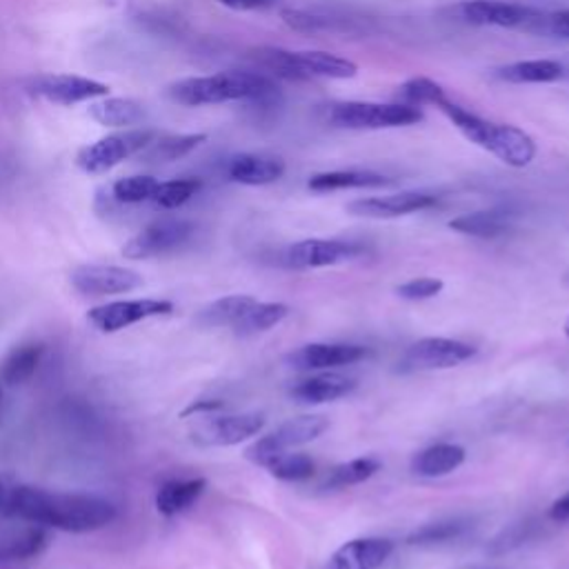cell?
<instances>
[{
	"mask_svg": "<svg viewBox=\"0 0 569 569\" xmlns=\"http://www.w3.org/2000/svg\"><path fill=\"white\" fill-rule=\"evenodd\" d=\"M6 514L19 520L70 534H89L112 525L118 516L114 503L92 494H61L21 485L10 489Z\"/></svg>",
	"mask_w": 569,
	"mask_h": 569,
	"instance_id": "1",
	"label": "cell"
},
{
	"mask_svg": "<svg viewBox=\"0 0 569 569\" xmlns=\"http://www.w3.org/2000/svg\"><path fill=\"white\" fill-rule=\"evenodd\" d=\"M167 96L185 107L232 101H247L256 107H276L281 101L276 81L263 72H221L214 76L182 78L167 87Z\"/></svg>",
	"mask_w": 569,
	"mask_h": 569,
	"instance_id": "2",
	"label": "cell"
},
{
	"mask_svg": "<svg viewBox=\"0 0 569 569\" xmlns=\"http://www.w3.org/2000/svg\"><path fill=\"white\" fill-rule=\"evenodd\" d=\"M436 109H441L470 143L494 154L500 162H505L509 167L520 169V167H527L536 158V151H538L536 140L527 131H523L514 125L485 120L478 114L470 112L467 107H463L450 98H443L436 105Z\"/></svg>",
	"mask_w": 569,
	"mask_h": 569,
	"instance_id": "3",
	"label": "cell"
},
{
	"mask_svg": "<svg viewBox=\"0 0 569 569\" xmlns=\"http://www.w3.org/2000/svg\"><path fill=\"white\" fill-rule=\"evenodd\" d=\"M263 74L287 78V81H309V78H331L347 81L358 74V65L334 56L329 52H287L281 48H261L252 52Z\"/></svg>",
	"mask_w": 569,
	"mask_h": 569,
	"instance_id": "4",
	"label": "cell"
},
{
	"mask_svg": "<svg viewBox=\"0 0 569 569\" xmlns=\"http://www.w3.org/2000/svg\"><path fill=\"white\" fill-rule=\"evenodd\" d=\"M327 120L343 129H394L419 125L423 120V112L405 103L347 101L331 105Z\"/></svg>",
	"mask_w": 569,
	"mask_h": 569,
	"instance_id": "5",
	"label": "cell"
},
{
	"mask_svg": "<svg viewBox=\"0 0 569 569\" xmlns=\"http://www.w3.org/2000/svg\"><path fill=\"white\" fill-rule=\"evenodd\" d=\"M329 428V421L320 414H305L283 423L276 432L259 439L247 447L245 456L259 467H267L276 456L303 447L316 439H320Z\"/></svg>",
	"mask_w": 569,
	"mask_h": 569,
	"instance_id": "6",
	"label": "cell"
},
{
	"mask_svg": "<svg viewBox=\"0 0 569 569\" xmlns=\"http://www.w3.org/2000/svg\"><path fill=\"white\" fill-rule=\"evenodd\" d=\"M265 428V417L247 414H201L189 428V439L201 447H232L259 436Z\"/></svg>",
	"mask_w": 569,
	"mask_h": 569,
	"instance_id": "7",
	"label": "cell"
},
{
	"mask_svg": "<svg viewBox=\"0 0 569 569\" xmlns=\"http://www.w3.org/2000/svg\"><path fill=\"white\" fill-rule=\"evenodd\" d=\"M156 140L154 129H127L120 134L105 136L78 151V167L85 173H105L123 160L145 151Z\"/></svg>",
	"mask_w": 569,
	"mask_h": 569,
	"instance_id": "8",
	"label": "cell"
},
{
	"mask_svg": "<svg viewBox=\"0 0 569 569\" xmlns=\"http://www.w3.org/2000/svg\"><path fill=\"white\" fill-rule=\"evenodd\" d=\"M194 232H197V228L189 221H180V219L156 221L125 243L123 256L129 261H147L154 256L169 254V252L182 247L189 239L194 236Z\"/></svg>",
	"mask_w": 569,
	"mask_h": 569,
	"instance_id": "9",
	"label": "cell"
},
{
	"mask_svg": "<svg viewBox=\"0 0 569 569\" xmlns=\"http://www.w3.org/2000/svg\"><path fill=\"white\" fill-rule=\"evenodd\" d=\"M454 14L459 17V21L467 25L525 30H534V25L545 17L538 10L514 3H500V0H465V3L456 6Z\"/></svg>",
	"mask_w": 569,
	"mask_h": 569,
	"instance_id": "10",
	"label": "cell"
},
{
	"mask_svg": "<svg viewBox=\"0 0 569 569\" xmlns=\"http://www.w3.org/2000/svg\"><path fill=\"white\" fill-rule=\"evenodd\" d=\"M173 305L160 298H134V301H114L98 307H92L87 320L103 334H116L140 320L169 316Z\"/></svg>",
	"mask_w": 569,
	"mask_h": 569,
	"instance_id": "11",
	"label": "cell"
},
{
	"mask_svg": "<svg viewBox=\"0 0 569 569\" xmlns=\"http://www.w3.org/2000/svg\"><path fill=\"white\" fill-rule=\"evenodd\" d=\"M476 347L463 340L430 336L414 343L405 356L403 367L412 371H434V369H452L476 356Z\"/></svg>",
	"mask_w": 569,
	"mask_h": 569,
	"instance_id": "12",
	"label": "cell"
},
{
	"mask_svg": "<svg viewBox=\"0 0 569 569\" xmlns=\"http://www.w3.org/2000/svg\"><path fill=\"white\" fill-rule=\"evenodd\" d=\"M72 287L89 298L129 294L143 287V276L118 265H81L70 274Z\"/></svg>",
	"mask_w": 569,
	"mask_h": 569,
	"instance_id": "13",
	"label": "cell"
},
{
	"mask_svg": "<svg viewBox=\"0 0 569 569\" xmlns=\"http://www.w3.org/2000/svg\"><path fill=\"white\" fill-rule=\"evenodd\" d=\"M25 89L32 96H41L50 103H59V105H76V103H85L98 96H107L109 87L85 78V76H72V74H39V76H30L25 81Z\"/></svg>",
	"mask_w": 569,
	"mask_h": 569,
	"instance_id": "14",
	"label": "cell"
},
{
	"mask_svg": "<svg viewBox=\"0 0 569 569\" xmlns=\"http://www.w3.org/2000/svg\"><path fill=\"white\" fill-rule=\"evenodd\" d=\"M365 250L349 241H336V239H307L301 243H294L285 252V263L294 270H318V267H331L347 261H354Z\"/></svg>",
	"mask_w": 569,
	"mask_h": 569,
	"instance_id": "15",
	"label": "cell"
},
{
	"mask_svg": "<svg viewBox=\"0 0 569 569\" xmlns=\"http://www.w3.org/2000/svg\"><path fill=\"white\" fill-rule=\"evenodd\" d=\"M367 356V347L347 343H312L285 356V362L301 371H323L354 365Z\"/></svg>",
	"mask_w": 569,
	"mask_h": 569,
	"instance_id": "16",
	"label": "cell"
},
{
	"mask_svg": "<svg viewBox=\"0 0 569 569\" xmlns=\"http://www.w3.org/2000/svg\"><path fill=\"white\" fill-rule=\"evenodd\" d=\"M436 206V197L425 192H401L390 197L360 199L347 206V212L360 219H399Z\"/></svg>",
	"mask_w": 569,
	"mask_h": 569,
	"instance_id": "17",
	"label": "cell"
},
{
	"mask_svg": "<svg viewBox=\"0 0 569 569\" xmlns=\"http://www.w3.org/2000/svg\"><path fill=\"white\" fill-rule=\"evenodd\" d=\"M392 554L394 542L388 538H354L329 556L325 569H381Z\"/></svg>",
	"mask_w": 569,
	"mask_h": 569,
	"instance_id": "18",
	"label": "cell"
},
{
	"mask_svg": "<svg viewBox=\"0 0 569 569\" xmlns=\"http://www.w3.org/2000/svg\"><path fill=\"white\" fill-rule=\"evenodd\" d=\"M356 388L358 383L354 378L327 371V373L305 378V381H298L289 390V397L303 405H323V403H334L349 397Z\"/></svg>",
	"mask_w": 569,
	"mask_h": 569,
	"instance_id": "19",
	"label": "cell"
},
{
	"mask_svg": "<svg viewBox=\"0 0 569 569\" xmlns=\"http://www.w3.org/2000/svg\"><path fill=\"white\" fill-rule=\"evenodd\" d=\"M285 173V160L267 154H236L228 162V176L234 182L261 187L272 185Z\"/></svg>",
	"mask_w": 569,
	"mask_h": 569,
	"instance_id": "20",
	"label": "cell"
},
{
	"mask_svg": "<svg viewBox=\"0 0 569 569\" xmlns=\"http://www.w3.org/2000/svg\"><path fill=\"white\" fill-rule=\"evenodd\" d=\"M206 489H208V481L201 476L167 481L156 492V509H158V514H162L167 518L178 516V514L187 512L189 507H194L199 503V498L206 494Z\"/></svg>",
	"mask_w": 569,
	"mask_h": 569,
	"instance_id": "21",
	"label": "cell"
},
{
	"mask_svg": "<svg viewBox=\"0 0 569 569\" xmlns=\"http://www.w3.org/2000/svg\"><path fill=\"white\" fill-rule=\"evenodd\" d=\"M392 185V180L383 173H376L369 169H338V171H323L307 180L312 192H340V189H373Z\"/></svg>",
	"mask_w": 569,
	"mask_h": 569,
	"instance_id": "22",
	"label": "cell"
},
{
	"mask_svg": "<svg viewBox=\"0 0 569 569\" xmlns=\"http://www.w3.org/2000/svg\"><path fill=\"white\" fill-rule=\"evenodd\" d=\"M512 221H514V214L509 210H481L450 221V230L463 236L492 241V239L505 236L512 230Z\"/></svg>",
	"mask_w": 569,
	"mask_h": 569,
	"instance_id": "23",
	"label": "cell"
},
{
	"mask_svg": "<svg viewBox=\"0 0 569 569\" xmlns=\"http://www.w3.org/2000/svg\"><path fill=\"white\" fill-rule=\"evenodd\" d=\"M465 447L454 443H439L432 447H425L412 459V472L425 478H439L456 472L465 463Z\"/></svg>",
	"mask_w": 569,
	"mask_h": 569,
	"instance_id": "24",
	"label": "cell"
},
{
	"mask_svg": "<svg viewBox=\"0 0 569 569\" xmlns=\"http://www.w3.org/2000/svg\"><path fill=\"white\" fill-rule=\"evenodd\" d=\"M565 76V67L558 61H518L496 70V78L512 85H540V83H556Z\"/></svg>",
	"mask_w": 569,
	"mask_h": 569,
	"instance_id": "25",
	"label": "cell"
},
{
	"mask_svg": "<svg viewBox=\"0 0 569 569\" xmlns=\"http://www.w3.org/2000/svg\"><path fill=\"white\" fill-rule=\"evenodd\" d=\"M45 347L39 343H28L21 347H14L6 360L0 362V381L6 386H23L36 373L41 360H43Z\"/></svg>",
	"mask_w": 569,
	"mask_h": 569,
	"instance_id": "26",
	"label": "cell"
},
{
	"mask_svg": "<svg viewBox=\"0 0 569 569\" xmlns=\"http://www.w3.org/2000/svg\"><path fill=\"white\" fill-rule=\"evenodd\" d=\"M87 114L105 127H129L145 118V107L131 98H105L89 105Z\"/></svg>",
	"mask_w": 569,
	"mask_h": 569,
	"instance_id": "27",
	"label": "cell"
},
{
	"mask_svg": "<svg viewBox=\"0 0 569 569\" xmlns=\"http://www.w3.org/2000/svg\"><path fill=\"white\" fill-rule=\"evenodd\" d=\"M289 316V307L285 303H254L241 320L232 327L239 336H254L281 325Z\"/></svg>",
	"mask_w": 569,
	"mask_h": 569,
	"instance_id": "28",
	"label": "cell"
},
{
	"mask_svg": "<svg viewBox=\"0 0 569 569\" xmlns=\"http://www.w3.org/2000/svg\"><path fill=\"white\" fill-rule=\"evenodd\" d=\"M256 303V298L236 294V296H225L201 309L199 323L206 327H234L241 316Z\"/></svg>",
	"mask_w": 569,
	"mask_h": 569,
	"instance_id": "29",
	"label": "cell"
},
{
	"mask_svg": "<svg viewBox=\"0 0 569 569\" xmlns=\"http://www.w3.org/2000/svg\"><path fill=\"white\" fill-rule=\"evenodd\" d=\"M48 547V531L41 525L0 540V560H30Z\"/></svg>",
	"mask_w": 569,
	"mask_h": 569,
	"instance_id": "30",
	"label": "cell"
},
{
	"mask_svg": "<svg viewBox=\"0 0 569 569\" xmlns=\"http://www.w3.org/2000/svg\"><path fill=\"white\" fill-rule=\"evenodd\" d=\"M208 140L206 134H185V136H165L154 140L143 154L149 162H173L187 154H192Z\"/></svg>",
	"mask_w": 569,
	"mask_h": 569,
	"instance_id": "31",
	"label": "cell"
},
{
	"mask_svg": "<svg viewBox=\"0 0 569 569\" xmlns=\"http://www.w3.org/2000/svg\"><path fill=\"white\" fill-rule=\"evenodd\" d=\"M378 470H381V463H378L376 459H354L349 463L334 467L327 474L323 489H347V487L360 485V483L369 481Z\"/></svg>",
	"mask_w": 569,
	"mask_h": 569,
	"instance_id": "32",
	"label": "cell"
},
{
	"mask_svg": "<svg viewBox=\"0 0 569 569\" xmlns=\"http://www.w3.org/2000/svg\"><path fill=\"white\" fill-rule=\"evenodd\" d=\"M472 527L470 520L465 518H450V520H439L432 525H425L417 529L410 538L408 545L412 547H432V545H445L452 540H459L467 529Z\"/></svg>",
	"mask_w": 569,
	"mask_h": 569,
	"instance_id": "33",
	"label": "cell"
},
{
	"mask_svg": "<svg viewBox=\"0 0 569 569\" xmlns=\"http://www.w3.org/2000/svg\"><path fill=\"white\" fill-rule=\"evenodd\" d=\"M201 192L199 178H176L167 182H158L151 203L162 210H178L187 201H192Z\"/></svg>",
	"mask_w": 569,
	"mask_h": 569,
	"instance_id": "34",
	"label": "cell"
},
{
	"mask_svg": "<svg viewBox=\"0 0 569 569\" xmlns=\"http://www.w3.org/2000/svg\"><path fill=\"white\" fill-rule=\"evenodd\" d=\"M158 180L151 176H125L112 185V199L120 206H138L154 199Z\"/></svg>",
	"mask_w": 569,
	"mask_h": 569,
	"instance_id": "35",
	"label": "cell"
},
{
	"mask_svg": "<svg viewBox=\"0 0 569 569\" xmlns=\"http://www.w3.org/2000/svg\"><path fill=\"white\" fill-rule=\"evenodd\" d=\"M274 478L278 481H307L316 472V463L307 454H296V452H285L276 456L267 467H265Z\"/></svg>",
	"mask_w": 569,
	"mask_h": 569,
	"instance_id": "36",
	"label": "cell"
},
{
	"mask_svg": "<svg viewBox=\"0 0 569 569\" xmlns=\"http://www.w3.org/2000/svg\"><path fill=\"white\" fill-rule=\"evenodd\" d=\"M399 96L403 98L405 105H412V107H421V105H432V107H436L443 98H447L445 89H443L436 81L425 78V76L410 78V81L401 87Z\"/></svg>",
	"mask_w": 569,
	"mask_h": 569,
	"instance_id": "37",
	"label": "cell"
},
{
	"mask_svg": "<svg viewBox=\"0 0 569 569\" xmlns=\"http://www.w3.org/2000/svg\"><path fill=\"white\" fill-rule=\"evenodd\" d=\"M445 289V283L441 278H432V276H423V278H412L403 285L397 287V294L405 301H430L434 296H439Z\"/></svg>",
	"mask_w": 569,
	"mask_h": 569,
	"instance_id": "38",
	"label": "cell"
},
{
	"mask_svg": "<svg viewBox=\"0 0 569 569\" xmlns=\"http://www.w3.org/2000/svg\"><path fill=\"white\" fill-rule=\"evenodd\" d=\"M281 19L287 28L296 30V32H323V30H329L331 28V19H325V17H318V14H312V12H305V10H283L281 12Z\"/></svg>",
	"mask_w": 569,
	"mask_h": 569,
	"instance_id": "39",
	"label": "cell"
},
{
	"mask_svg": "<svg viewBox=\"0 0 569 569\" xmlns=\"http://www.w3.org/2000/svg\"><path fill=\"white\" fill-rule=\"evenodd\" d=\"M531 529H534V525H531L529 520H525V523H516V525L507 527L505 531H500V534L494 538V542L489 545V549H487V551H489V554H494V556L507 554V551H512V549L520 547V545L529 538Z\"/></svg>",
	"mask_w": 569,
	"mask_h": 569,
	"instance_id": "40",
	"label": "cell"
},
{
	"mask_svg": "<svg viewBox=\"0 0 569 569\" xmlns=\"http://www.w3.org/2000/svg\"><path fill=\"white\" fill-rule=\"evenodd\" d=\"M531 32H547L554 36H562L569 39V12H560L554 17H542Z\"/></svg>",
	"mask_w": 569,
	"mask_h": 569,
	"instance_id": "41",
	"label": "cell"
},
{
	"mask_svg": "<svg viewBox=\"0 0 569 569\" xmlns=\"http://www.w3.org/2000/svg\"><path fill=\"white\" fill-rule=\"evenodd\" d=\"M219 6H225L234 12H259L274 6V0H217Z\"/></svg>",
	"mask_w": 569,
	"mask_h": 569,
	"instance_id": "42",
	"label": "cell"
},
{
	"mask_svg": "<svg viewBox=\"0 0 569 569\" xmlns=\"http://www.w3.org/2000/svg\"><path fill=\"white\" fill-rule=\"evenodd\" d=\"M549 518L556 523H569V492L565 496H560L551 509H549Z\"/></svg>",
	"mask_w": 569,
	"mask_h": 569,
	"instance_id": "43",
	"label": "cell"
},
{
	"mask_svg": "<svg viewBox=\"0 0 569 569\" xmlns=\"http://www.w3.org/2000/svg\"><path fill=\"white\" fill-rule=\"evenodd\" d=\"M223 410V401H201V403H194L192 408H189L185 412V417H192V414H212V412H219Z\"/></svg>",
	"mask_w": 569,
	"mask_h": 569,
	"instance_id": "44",
	"label": "cell"
},
{
	"mask_svg": "<svg viewBox=\"0 0 569 569\" xmlns=\"http://www.w3.org/2000/svg\"><path fill=\"white\" fill-rule=\"evenodd\" d=\"M8 494H10V489H6V483H3V481H0V512H6Z\"/></svg>",
	"mask_w": 569,
	"mask_h": 569,
	"instance_id": "45",
	"label": "cell"
},
{
	"mask_svg": "<svg viewBox=\"0 0 569 569\" xmlns=\"http://www.w3.org/2000/svg\"><path fill=\"white\" fill-rule=\"evenodd\" d=\"M562 329H565V336H567V338H569V318H567V320H565V327H562Z\"/></svg>",
	"mask_w": 569,
	"mask_h": 569,
	"instance_id": "46",
	"label": "cell"
},
{
	"mask_svg": "<svg viewBox=\"0 0 569 569\" xmlns=\"http://www.w3.org/2000/svg\"><path fill=\"white\" fill-rule=\"evenodd\" d=\"M0 401H3V392H0Z\"/></svg>",
	"mask_w": 569,
	"mask_h": 569,
	"instance_id": "47",
	"label": "cell"
}]
</instances>
